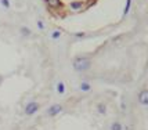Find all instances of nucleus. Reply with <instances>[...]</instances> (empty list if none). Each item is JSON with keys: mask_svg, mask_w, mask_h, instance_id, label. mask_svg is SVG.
Masks as SVG:
<instances>
[{"mask_svg": "<svg viewBox=\"0 0 148 130\" xmlns=\"http://www.w3.org/2000/svg\"><path fill=\"white\" fill-rule=\"evenodd\" d=\"M38 25L40 29H43V22H42V21H38Z\"/></svg>", "mask_w": 148, "mask_h": 130, "instance_id": "obj_15", "label": "nucleus"}, {"mask_svg": "<svg viewBox=\"0 0 148 130\" xmlns=\"http://www.w3.org/2000/svg\"><path fill=\"white\" fill-rule=\"evenodd\" d=\"M82 6H83L82 1H73V3H71V7L73 8V10H79Z\"/></svg>", "mask_w": 148, "mask_h": 130, "instance_id": "obj_10", "label": "nucleus"}, {"mask_svg": "<svg viewBox=\"0 0 148 130\" xmlns=\"http://www.w3.org/2000/svg\"><path fill=\"white\" fill-rule=\"evenodd\" d=\"M39 108H40V105H39L38 103L31 101V103H28V104L25 105V109H24V112H25V115L31 116V115H35V114L38 112Z\"/></svg>", "mask_w": 148, "mask_h": 130, "instance_id": "obj_2", "label": "nucleus"}, {"mask_svg": "<svg viewBox=\"0 0 148 130\" xmlns=\"http://www.w3.org/2000/svg\"><path fill=\"white\" fill-rule=\"evenodd\" d=\"M60 36H61V32H60V31H54V32L51 33V39H54V40L60 39Z\"/></svg>", "mask_w": 148, "mask_h": 130, "instance_id": "obj_11", "label": "nucleus"}, {"mask_svg": "<svg viewBox=\"0 0 148 130\" xmlns=\"http://www.w3.org/2000/svg\"><path fill=\"white\" fill-rule=\"evenodd\" d=\"M0 1H1V4L6 7V8H8V7H10V1H8V0H0Z\"/></svg>", "mask_w": 148, "mask_h": 130, "instance_id": "obj_13", "label": "nucleus"}, {"mask_svg": "<svg viewBox=\"0 0 148 130\" xmlns=\"http://www.w3.org/2000/svg\"><path fill=\"white\" fill-rule=\"evenodd\" d=\"M130 4H132V0H127V3H126V7H125V11H123V14H127V13H129Z\"/></svg>", "mask_w": 148, "mask_h": 130, "instance_id": "obj_12", "label": "nucleus"}, {"mask_svg": "<svg viewBox=\"0 0 148 130\" xmlns=\"http://www.w3.org/2000/svg\"><path fill=\"white\" fill-rule=\"evenodd\" d=\"M46 3H47V6L50 7V8H54V10H58V8L62 7L61 0H46Z\"/></svg>", "mask_w": 148, "mask_h": 130, "instance_id": "obj_5", "label": "nucleus"}, {"mask_svg": "<svg viewBox=\"0 0 148 130\" xmlns=\"http://www.w3.org/2000/svg\"><path fill=\"white\" fill-rule=\"evenodd\" d=\"M60 112H62V105L61 104H53L51 107H49L47 115H49V116H57Z\"/></svg>", "mask_w": 148, "mask_h": 130, "instance_id": "obj_3", "label": "nucleus"}, {"mask_svg": "<svg viewBox=\"0 0 148 130\" xmlns=\"http://www.w3.org/2000/svg\"><path fill=\"white\" fill-rule=\"evenodd\" d=\"M97 112L101 114V115H104V114L107 112V107H105V104H103V103L97 104Z\"/></svg>", "mask_w": 148, "mask_h": 130, "instance_id": "obj_7", "label": "nucleus"}, {"mask_svg": "<svg viewBox=\"0 0 148 130\" xmlns=\"http://www.w3.org/2000/svg\"><path fill=\"white\" fill-rule=\"evenodd\" d=\"M57 91L60 93V94H64L65 93V85L62 83V82H58L57 83Z\"/></svg>", "mask_w": 148, "mask_h": 130, "instance_id": "obj_9", "label": "nucleus"}, {"mask_svg": "<svg viewBox=\"0 0 148 130\" xmlns=\"http://www.w3.org/2000/svg\"><path fill=\"white\" fill-rule=\"evenodd\" d=\"M91 65V61L89 58H84V57H79L73 61V68L76 69L77 72H83L86 69H89Z\"/></svg>", "mask_w": 148, "mask_h": 130, "instance_id": "obj_1", "label": "nucleus"}, {"mask_svg": "<svg viewBox=\"0 0 148 130\" xmlns=\"http://www.w3.org/2000/svg\"><path fill=\"white\" fill-rule=\"evenodd\" d=\"M21 32L24 33V35H29V33H31V31H28V28H22V31H21Z\"/></svg>", "mask_w": 148, "mask_h": 130, "instance_id": "obj_14", "label": "nucleus"}, {"mask_svg": "<svg viewBox=\"0 0 148 130\" xmlns=\"http://www.w3.org/2000/svg\"><path fill=\"white\" fill-rule=\"evenodd\" d=\"M138 103H140L143 107H147L148 105V91L147 90L140 91V94H138Z\"/></svg>", "mask_w": 148, "mask_h": 130, "instance_id": "obj_4", "label": "nucleus"}, {"mask_svg": "<svg viewBox=\"0 0 148 130\" xmlns=\"http://www.w3.org/2000/svg\"><path fill=\"white\" fill-rule=\"evenodd\" d=\"M79 89H80L82 91H90L91 90V85L89 83V82H82L80 86H79Z\"/></svg>", "mask_w": 148, "mask_h": 130, "instance_id": "obj_6", "label": "nucleus"}, {"mask_svg": "<svg viewBox=\"0 0 148 130\" xmlns=\"http://www.w3.org/2000/svg\"><path fill=\"white\" fill-rule=\"evenodd\" d=\"M110 129L111 130H123V126L119 122H112L110 126Z\"/></svg>", "mask_w": 148, "mask_h": 130, "instance_id": "obj_8", "label": "nucleus"}]
</instances>
